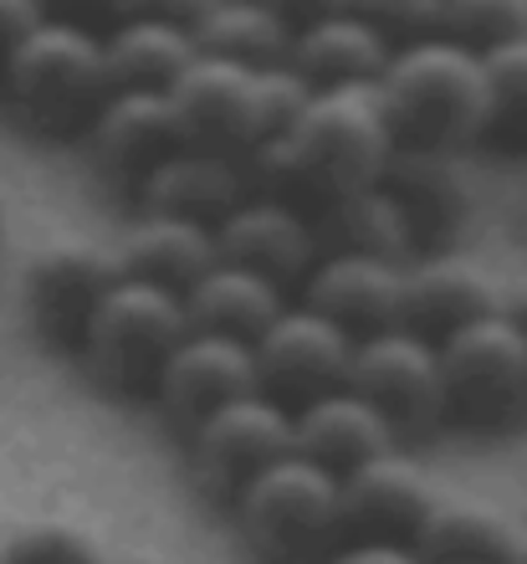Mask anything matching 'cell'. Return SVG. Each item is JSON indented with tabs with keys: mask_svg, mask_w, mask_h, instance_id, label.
I'll use <instances>...</instances> for the list:
<instances>
[{
	"mask_svg": "<svg viewBox=\"0 0 527 564\" xmlns=\"http://www.w3.org/2000/svg\"><path fill=\"white\" fill-rule=\"evenodd\" d=\"M42 15H46L42 0H0V62H6V52H11Z\"/></svg>",
	"mask_w": 527,
	"mask_h": 564,
	"instance_id": "33",
	"label": "cell"
},
{
	"mask_svg": "<svg viewBox=\"0 0 527 564\" xmlns=\"http://www.w3.org/2000/svg\"><path fill=\"white\" fill-rule=\"evenodd\" d=\"M113 15H164V21H195L206 0H108Z\"/></svg>",
	"mask_w": 527,
	"mask_h": 564,
	"instance_id": "34",
	"label": "cell"
},
{
	"mask_svg": "<svg viewBox=\"0 0 527 564\" xmlns=\"http://www.w3.org/2000/svg\"><path fill=\"white\" fill-rule=\"evenodd\" d=\"M6 564H103V544L67 519H31L0 539Z\"/></svg>",
	"mask_w": 527,
	"mask_h": 564,
	"instance_id": "29",
	"label": "cell"
},
{
	"mask_svg": "<svg viewBox=\"0 0 527 564\" xmlns=\"http://www.w3.org/2000/svg\"><path fill=\"white\" fill-rule=\"evenodd\" d=\"M343 386H353L369 405H380L384 421L399 436L405 431H430L436 421H446V386H440L436 339H425V334H415L405 324L359 334Z\"/></svg>",
	"mask_w": 527,
	"mask_h": 564,
	"instance_id": "7",
	"label": "cell"
},
{
	"mask_svg": "<svg viewBox=\"0 0 527 564\" xmlns=\"http://www.w3.org/2000/svg\"><path fill=\"white\" fill-rule=\"evenodd\" d=\"M251 355H256L262 390H272L277 401H308L318 390L343 386L353 334L308 303H282L277 318L251 339Z\"/></svg>",
	"mask_w": 527,
	"mask_h": 564,
	"instance_id": "11",
	"label": "cell"
},
{
	"mask_svg": "<svg viewBox=\"0 0 527 564\" xmlns=\"http://www.w3.org/2000/svg\"><path fill=\"white\" fill-rule=\"evenodd\" d=\"M497 564H527V523H513V534H507V544H502Z\"/></svg>",
	"mask_w": 527,
	"mask_h": 564,
	"instance_id": "37",
	"label": "cell"
},
{
	"mask_svg": "<svg viewBox=\"0 0 527 564\" xmlns=\"http://www.w3.org/2000/svg\"><path fill=\"white\" fill-rule=\"evenodd\" d=\"M328 564H425L415 554V544H399V539H349V544H333Z\"/></svg>",
	"mask_w": 527,
	"mask_h": 564,
	"instance_id": "32",
	"label": "cell"
},
{
	"mask_svg": "<svg viewBox=\"0 0 527 564\" xmlns=\"http://www.w3.org/2000/svg\"><path fill=\"white\" fill-rule=\"evenodd\" d=\"M440 31L486 52L497 42L527 36V0H440Z\"/></svg>",
	"mask_w": 527,
	"mask_h": 564,
	"instance_id": "30",
	"label": "cell"
},
{
	"mask_svg": "<svg viewBox=\"0 0 527 564\" xmlns=\"http://www.w3.org/2000/svg\"><path fill=\"white\" fill-rule=\"evenodd\" d=\"M486 62V134H507L527 144V36L497 42Z\"/></svg>",
	"mask_w": 527,
	"mask_h": 564,
	"instance_id": "28",
	"label": "cell"
},
{
	"mask_svg": "<svg viewBox=\"0 0 527 564\" xmlns=\"http://www.w3.org/2000/svg\"><path fill=\"white\" fill-rule=\"evenodd\" d=\"M6 98L26 123L42 134H67L88 129L98 104L108 98V67H103V36H92L73 15L46 11L21 42L0 62Z\"/></svg>",
	"mask_w": 527,
	"mask_h": 564,
	"instance_id": "3",
	"label": "cell"
},
{
	"mask_svg": "<svg viewBox=\"0 0 527 564\" xmlns=\"http://www.w3.org/2000/svg\"><path fill=\"white\" fill-rule=\"evenodd\" d=\"M118 278H123L118 247H103L92 237H52L31 252L26 272H21V303H26L42 339L77 344L98 297Z\"/></svg>",
	"mask_w": 527,
	"mask_h": 564,
	"instance_id": "10",
	"label": "cell"
},
{
	"mask_svg": "<svg viewBox=\"0 0 527 564\" xmlns=\"http://www.w3.org/2000/svg\"><path fill=\"white\" fill-rule=\"evenodd\" d=\"M395 154V129L384 119L374 83H328L297 108V119L251 149L262 195H277L297 210H318L333 195L359 191L384 175Z\"/></svg>",
	"mask_w": 527,
	"mask_h": 564,
	"instance_id": "1",
	"label": "cell"
},
{
	"mask_svg": "<svg viewBox=\"0 0 527 564\" xmlns=\"http://www.w3.org/2000/svg\"><path fill=\"white\" fill-rule=\"evenodd\" d=\"M103 564H164L154 554H103Z\"/></svg>",
	"mask_w": 527,
	"mask_h": 564,
	"instance_id": "38",
	"label": "cell"
},
{
	"mask_svg": "<svg viewBox=\"0 0 527 564\" xmlns=\"http://www.w3.org/2000/svg\"><path fill=\"white\" fill-rule=\"evenodd\" d=\"M179 297H185L190 328L235 334V339H256L277 318L282 303H287L282 282L262 278V272H251V268H235V262H220V257Z\"/></svg>",
	"mask_w": 527,
	"mask_h": 564,
	"instance_id": "24",
	"label": "cell"
},
{
	"mask_svg": "<svg viewBox=\"0 0 527 564\" xmlns=\"http://www.w3.org/2000/svg\"><path fill=\"white\" fill-rule=\"evenodd\" d=\"M190 31L206 57L246 62V67L287 62V42H293V21L272 11L266 0H206Z\"/></svg>",
	"mask_w": 527,
	"mask_h": 564,
	"instance_id": "25",
	"label": "cell"
},
{
	"mask_svg": "<svg viewBox=\"0 0 527 564\" xmlns=\"http://www.w3.org/2000/svg\"><path fill=\"white\" fill-rule=\"evenodd\" d=\"M88 144L98 170L113 185L139 191V180L185 139H179L175 108H169L164 88H108V98L88 119Z\"/></svg>",
	"mask_w": 527,
	"mask_h": 564,
	"instance_id": "14",
	"label": "cell"
},
{
	"mask_svg": "<svg viewBox=\"0 0 527 564\" xmlns=\"http://www.w3.org/2000/svg\"><path fill=\"white\" fill-rule=\"evenodd\" d=\"M256 386H262V375H256L251 339L210 334V328H185L179 344L169 349V359L160 365V380H154L149 395L190 431L220 401H231V395L256 390Z\"/></svg>",
	"mask_w": 527,
	"mask_h": 564,
	"instance_id": "12",
	"label": "cell"
},
{
	"mask_svg": "<svg viewBox=\"0 0 527 564\" xmlns=\"http://www.w3.org/2000/svg\"><path fill=\"white\" fill-rule=\"evenodd\" d=\"M384 185L395 191V200L405 206L415 226V241L446 237L461 216V180L446 164V149H415L395 144V154L384 160Z\"/></svg>",
	"mask_w": 527,
	"mask_h": 564,
	"instance_id": "26",
	"label": "cell"
},
{
	"mask_svg": "<svg viewBox=\"0 0 527 564\" xmlns=\"http://www.w3.org/2000/svg\"><path fill=\"white\" fill-rule=\"evenodd\" d=\"M446 416L502 431L527 416V334L502 308L436 339Z\"/></svg>",
	"mask_w": 527,
	"mask_h": 564,
	"instance_id": "6",
	"label": "cell"
},
{
	"mask_svg": "<svg viewBox=\"0 0 527 564\" xmlns=\"http://www.w3.org/2000/svg\"><path fill=\"white\" fill-rule=\"evenodd\" d=\"M497 308L507 313V318H513V324L527 334V272H523L517 282H507V288H502V293H497Z\"/></svg>",
	"mask_w": 527,
	"mask_h": 564,
	"instance_id": "35",
	"label": "cell"
},
{
	"mask_svg": "<svg viewBox=\"0 0 527 564\" xmlns=\"http://www.w3.org/2000/svg\"><path fill=\"white\" fill-rule=\"evenodd\" d=\"M0 237H6V191H0Z\"/></svg>",
	"mask_w": 527,
	"mask_h": 564,
	"instance_id": "40",
	"label": "cell"
},
{
	"mask_svg": "<svg viewBox=\"0 0 527 564\" xmlns=\"http://www.w3.org/2000/svg\"><path fill=\"white\" fill-rule=\"evenodd\" d=\"M318 252H364V257H389V262H410L415 226L405 216V206L395 200V191L384 180H369L359 191L333 195L328 206H318L308 216Z\"/></svg>",
	"mask_w": 527,
	"mask_h": 564,
	"instance_id": "20",
	"label": "cell"
},
{
	"mask_svg": "<svg viewBox=\"0 0 527 564\" xmlns=\"http://www.w3.org/2000/svg\"><path fill=\"white\" fill-rule=\"evenodd\" d=\"M0 564H6V550H0Z\"/></svg>",
	"mask_w": 527,
	"mask_h": 564,
	"instance_id": "42",
	"label": "cell"
},
{
	"mask_svg": "<svg viewBox=\"0 0 527 564\" xmlns=\"http://www.w3.org/2000/svg\"><path fill=\"white\" fill-rule=\"evenodd\" d=\"M164 93H169V108H175V123L185 144L251 154V149L272 134L266 129L262 67L195 52V62Z\"/></svg>",
	"mask_w": 527,
	"mask_h": 564,
	"instance_id": "9",
	"label": "cell"
},
{
	"mask_svg": "<svg viewBox=\"0 0 527 564\" xmlns=\"http://www.w3.org/2000/svg\"><path fill=\"white\" fill-rule=\"evenodd\" d=\"M455 564H497V560H455Z\"/></svg>",
	"mask_w": 527,
	"mask_h": 564,
	"instance_id": "41",
	"label": "cell"
},
{
	"mask_svg": "<svg viewBox=\"0 0 527 564\" xmlns=\"http://www.w3.org/2000/svg\"><path fill=\"white\" fill-rule=\"evenodd\" d=\"M389 57V36L380 26H369L353 6H333L293 26L287 42V62L308 77L312 88L328 83H374Z\"/></svg>",
	"mask_w": 527,
	"mask_h": 564,
	"instance_id": "19",
	"label": "cell"
},
{
	"mask_svg": "<svg viewBox=\"0 0 527 564\" xmlns=\"http://www.w3.org/2000/svg\"><path fill=\"white\" fill-rule=\"evenodd\" d=\"M246 550L266 564H312L343 539L338 523V473L303 452H282L231 498Z\"/></svg>",
	"mask_w": 527,
	"mask_h": 564,
	"instance_id": "4",
	"label": "cell"
},
{
	"mask_svg": "<svg viewBox=\"0 0 527 564\" xmlns=\"http://www.w3.org/2000/svg\"><path fill=\"white\" fill-rule=\"evenodd\" d=\"M497 293L502 288L476 262L425 257V262L405 268V318L399 324L425 334V339H440V334H451V328L497 308Z\"/></svg>",
	"mask_w": 527,
	"mask_h": 564,
	"instance_id": "21",
	"label": "cell"
},
{
	"mask_svg": "<svg viewBox=\"0 0 527 564\" xmlns=\"http://www.w3.org/2000/svg\"><path fill=\"white\" fill-rule=\"evenodd\" d=\"M190 328L185 318V297L164 282L149 278H123L98 297L88 328L77 349L88 355L92 375L118 395H149L160 380V365L169 359V349L179 344V334Z\"/></svg>",
	"mask_w": 527,
	"mask_h": 564,
	"instance_id": "5",
	"label": "cell"
},
{
	"mask_svg": "<svg viewBox=\"0 0 527 564\" xmlns=\"http://www.w3.org/2000/svg\"><path fill=\"white\" fill-rule=\"evenodd\" d=\"M436 503L430 477L405 462L389 446L380 457L353 462L349 473H338V523L343 539H399L410 544L420 519Z\"/></svg>",
	"mask_w": 527,
	"mask_h": 564,
	"instance_id": "13",
	"label": "cell"
},
{
	"mask_svg": "<svg viewBox=\"0 0 527 564\" xmlns=\"http://www.w3.org/2000/svg\"><path fill=\"white\" fill-rule=\"evenodd\" d=\"M293 452V411L272 390H241L190 426V462L200 488L231 503L235 488L256 477L266 462Z\"/></svg>",
	"mask_w": 527,
	"mask_h": 564,
	"instance_id": "8",
	"label": "cell"
},
{
	"mask_svg": "<svg viewBox=\"0 0 527 564\" xmlns=\"http://www.w3.org/2000/svg\"><path fill=\"white\" fill-rule=\"evenodd\" d=\"M46 11L57 6V11H83V6H108V0H42Z\"/></svg>",
	"mask_w": 527,
	"mask_h": 564,
	"instance_id": "39",
	"label": "cell"
},
{
	"mask_svg": "<svg viewBox=\"0 0 527 564\" xmlns=\"http://www.w3.org/2000/svg\"><path fill=\"white\" fill-rule=\"evenodd\" d=\"M399 442V431L384 421L380 405H369L353 386L318 390L293 411V452L322 462L328 473H349L353 462L380 457Z\"/></svg>",
	"mask_w": 527,
	"mask_h": 564,
	"instance_id": "17",
	"label": "cell"
},
{
	"mask_svg": "<svg viewBox=\"0 0 527 564\" xmlns=\"http://www.w3.org/2000/svg\"><path fill=\"white\" fill-rule=\"evenodd\" d=\"M272 11H282L287 21H308V15H318V11H333V6H349V0H266Z\"/></svg>",
	"mask_w": 527,
	"mask_h": 564,
	"instance_id": "36",
	"label": "cell"
},
{
	"mask_svg": "<svg viewBox=\"0 0 527 564\" xmlns=\"http://www.w3.org/2000/svg\"><path fill=\"white\" fill-rule=\"evenodd\" d=\"M118 262L133 278L164 282L185 293L200 272L216 262V231L195 216H175V210H144L129 226V237L118 241Z\"/></svg>",
	"mask_w": 527,
	"mask_h": 564,
	"instance_id": "22",
	"label": "cell"
},
{
	"mask_svg": "<svg viewBox=\"0 0 527 564\" xmlns=\"http://www.w3.org/2000/svg\"><path fill=\"white\" fill-rule=\"evenodd\" d=\"M190 21H164V15H118L103 36L108 88H169L195 62Z\"/></svg>",
	"mask_w": 527,
	"mask_h": 564,
	"instance_id": "23",
	"label": "cell"
},
{
	"mask_svg": "<svg viewBox=\"0 0 527 564\" xmlns=\"http://www.w3.org/2000/svg\"><path fill=\"white\" fill-rule=\"evenodd\" d=\"M241 195H246L241 154L210 149V144H175L139 180L144 210H175V216H195L206 226H216Z\"/></svg>",
	"mask_w": 527,
	"mask_h": 564,
	"instance_id": "18",
	"label": "cell"
},
{
	"mask_svg": "<svg viewBox=\"0 0 527 564\" xmlns=\"http://www.w3.org/2000/svg\"><path fill=\"white\" fill-rule=\"evenodd\" d=\"M513 534V519L482 498H440L415 529V554L425 564H455V560H502V544Z\"/></svg>",
	"mask_w": 527,
	"mask_h": 564,
	"instance_id": "27",
	"label": "cell"
},
{
	"mask_svg": "<svg viewBox=\"0 0 527 564\" xmlns=\"http://www.w3.org/2000/svg\"><path fill=\"white\" fill-rule=\"evenodd\" d=\"M374 93L395 129V144L455 149L486 134V62L476 46L446 31L389 46Z\"/></svg>",
	"mask_w": 527,
	"mask_h": 564,
	"instance_id": "2",
	"label": "cell"
},
{
	"mask_svg": "<svg viewBox=\"0 0 527 564\" xmlns=\"http://www.w3.org/2000/svg\"><path fill=\"white\" fill-rule=\"evenodd\" d=\"M369 26H380L395 42H410L425 31H440V0H349Z\"/></svg>",
	"mask_w": 527,
	"mask_h": 564,
	"instance_id": "31",
	"label": "cell"
},
{
	"mask_svg": "<svg viewBox=\"0 0 527 564\" xmlns=\"http://www.w3.org/2000/svg\"><path fill=\"white\" fill-rule=\"evenodd\" d=\"M303 293L308 308L328 313L338 328L359 339L405 318V262L364 252H318L303 272Z\"/></svg>",
	"mask_w": 527,
	"mask_h": 564,
	"instance_id": "16",
	"label": "cell"
},
{
	"mask_svg": "<svg viewBox=\"0 0 527 564\" xmlns=\"http://www.w3.org/2000/svg\"><path fill=\"white\" fill-rule=\"evenodd\" d=\"M210 231H216L220 262L262 272V278L282 282V288H287V282H303V272H308L312 257H318L308 210L287 206L277 195H241Z\"/></svg>",
	"mask_w": 527,
	"mask_h": 564,
	"instance_id": "15",
	"label": "cell"
}]
</instances>
